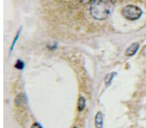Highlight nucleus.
<instances>
[{
	"instance_id": "f257e3e1",
	"label": "nucleus",
	"mask_w": 146,
	"mask_h": 128,
	"mask_svg": "<svg viewBox=\"0 0 146 128\" xmlns=\"http://www.w3.org/2000/svg\"><path fill=\"white\" fill-rule=\"evenodd\" d=\"M113 0H94L90 6V14L98 20H104L111 15L114 10Z\"/></svg>"
},
{
	"instance_id": "f03ea898",
	"label": "nucleus",
	"mask_w": 146,
	"mask_h": 128,
	"mask_svg": "<svg viewBox=\"0 0 146 128\" xmlns=\"http://www.w3.org/2000/svg\"><path fill=\"white\" fill-rule=\"evenodd\" d=\"M122 14L129 20H136L140 18L142 14V11L138 7L129 5L122 9Z\"/></svg>"
},
{
	"instance_id": "7ed1b4c3",
	"label": "nucleus",
	"mask_w": 146,
	"mask_h": 128,
	"mask_svg": "<svg viewBox=\"0 0 146 128\" xmlns=\"http://www.w3.org/2000/svg\"><path fill=\"white\" fill-rule=\"evenodd\" d=\"M139 47H140V45L138 43H133L131 44L126 51V55L129 56H132L135 55L138 51Z\"/></svg>"
},
{
	"instance_id": "20e7f679",
	"label": "nucleus",
	"mask_w": 146,
	"mask_h": 128,
	"mask_svg": "<svg viewBox=\"0 0 146 128\" xmlns=\"http://www.w3.org/2000/svg\"><path fill=\"white\" fill-rule=\"evenodd\" d=\"M103 115L101 111L97 113L95 116L96 128H103Z\"/></svg>"
},
{
	"instance_id": "39448f33",
	"label": "nucleus",
	"mask_w": 146,
	"mask_h": 128,
	"mask_svg": "<svg viewBox=\"0 0 146 128\" xmlns=\"http://www.w3.org/2000/svg\"><path fill=\"white\" fill-rule=\"evenodd\" d=\"M116 74L117 73H116V72H112V73L108 74L106 76V77L105 78V83L107 84V85H109L110 83H111L113 78H114V76L116 75Z\"/></svg>"
},
{
	"instance_id": "423d86ee",
	"label": "nucleus",
	"mask_w": 146,
	"mask_h": 128,
	"mask_svg": "<svg viewBox=\"0 0 146 128\" xmlns=\"http://www.w3.org/2000/svg\"><path fill=\"white\" fill-rule=\"evenodd\" d=\"M85 99L82 96L79 97L78 100V104H77V108L79 111H82L85 108Z\"/></svg>"
},
{
	"instance_id": "0eeeda50",
	"label": "nucleus",
	"mask_w": 146,
	"mask_h": 128,
	"mask_svg": "<svg viewBox=\"0 0 146 128\" xmlns=\"http://www.w3.org/2000/svg\"><path fill=\"white\" fill-rule=\"evenodd\" d=\"M15 67L19 70H22L23 69V67H24V64H23V62L22 60H18L15 65Z\"/></svg>"
},
{
	"instance_id": "6e6552de",
	"label": "nucleus",
	"mask_w": 146,
	"mask_h": 128,
	"mask_svg": "<svg viewBox=\"0 0 146 128\" xmlns=\"http://www.w3.org/2000/svg\"><path fill=\"white\" fill-rule=\"evenodd\" d=\"M20 31H21V29L19 30L18 32H17V34H16V37H15V40H14L13 43V45H12V46H11V51H12L13 50V48H14V47H15V43H16V41L18 40V37H19V36H20Z\"/></svg>"
},
{
	"instance_id": "1a4fd4ad",
	"label": "nucleus",
	"mask_w": 146,
	"mask_h": 128,
	"mask_svg": "<svg viewBox=\"0 0 146 128\" xmlns=\"http://www.w3.org/2000/svg\"><path fill=\"white\" fill-rule=\"evenodd\" d=\"M31 128H43L42 125L38 122H35L32 125V126Z\"/></svg>"
},
{
	"instance_id": "9d476101",
	"label": "nucleus",
	"mask_w": 146,
	"mask_h": 128,
	"mask_svg": "<svg viewBox=\"0 0 146 128\" xmlns=\"http://www.w3.org/2000/svg\"><path fill=\"white\" fill-rule=\"evenodd\" d=\"M81 1V3H84V4H88L89 3H90V1L92 0H79Z\"/></svg>"
},
{
	"instance_id": "9b49d317",
	"label": "nucleus",
	"mask_w": 146,
	"mask_h": 128,
	"mask_svg": "<svg viewBox=\"0 0 146 128\" xmlns=\"http://www.w3.org/2000/svg\"><path fill=\"white\" fill-rule=\"evenodd\" d=\"M73 128H78V127H74Z\"/></svg>"
}]
</instances>
